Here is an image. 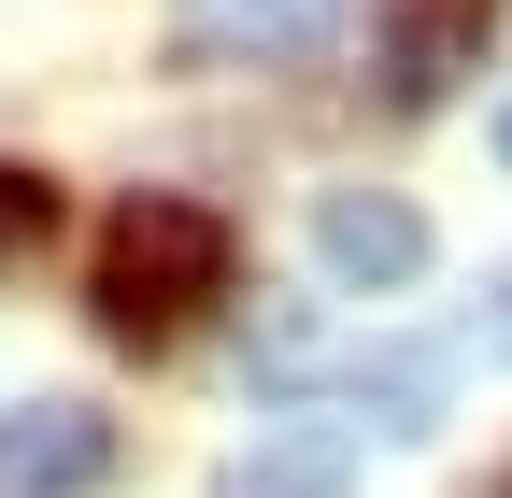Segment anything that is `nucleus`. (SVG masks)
Masks as SVG:
<instances>
[{"label": "nucleus", "instance_id": "obj_1", "mask_svg": "<svg viewBox=\"0 0 512 498\" xmlns=\"http://www.w3.org/2000/svg\"><path fill=\"white\" fill-rule=\"evenodd\" d=\"M228 271H242L228 214H214V200H171V185H143V200L100 228L86 299H100V328H114V342H171V328H200L214 299H228Z\"/></svg>", "mask_w": 512, "mask_h": 498}, {"label": "nucleus", "instance_id": "obj_2", "mask_svg": "<svg viewBox=\"0 0 512 498\" xmlns=\"http://www.w3.org/2000/svg\"><path fill=\"white\" fill-rule=\"evenodd\" d=\"M256 370H271L285 399H342V413H370V427H441V385H456V356H427V342H356V356H328L313 328H256Z\"/></svg>", "mask_w": 512, "mask_h": 498}, {"label": "nucleus", "instance_id": "obj_3", "mask_svg": "<svg viewBox=\"0 0 512 498\" xmlns=\"http://www.w3.org/2000/svg\"><path fill=\"white\" fill-rule=\"evenodd\" d=\"M356 0H185L171 43L200 57V72H285V57H328Z\"/></svg>", "mask_w": 512, "mask_h": 498}, {"label": "nucleus", "instance_id": "obj_4", "mask_svg": "<svg viewBox=\"0 0 512 498\" xmlns=\"http://www.w3.org/2000/svg\"><path fill=\"white\" fill-rule=\"evenodd\" d=\"M100 484H114V413H86V399L0 413V498H100Z\"/></svg>", "mask_w": 512, "mask_h": 498}, {"label": "nucleus", "instance_id": "obj_5", "mask_svg": "<svg viewBox=\"0 0 512 498\" xmlns=\"http://www.w3.org/2000/svg\"><path fill=\"white\" fill-rule=\"evenodd\" d=\"M484 29H498V0H384V100L399 114L456 100L484 72Z\"/></svg>", "mask_w": 512, "mask_h": 498}, {"label": "nucleus", "instance_id": "obj_6", "mask_svg": "<svg viewBox=\"0 0 512 498\" xmlns=\"http://www.w3.org/2000/svg\"><path fill=\"white\" fill-rule=\"evenodd\" d=\"M313 257H328L356 299H384V285L427 271V214L384 200V185H328V200H313Z\"/></svg>", "mask_w": 512, "mask_h": 498}, {"label": "nucleus", "instance_id": "obj_7", "mask_svg": "<svg viewBox=\"0 0 512 498\" xmlns=\"http://www.w3.org/2000/svg\"><path fill=\"white\" fill-rule=\"evenodd\" d=\"M356 484V442L342 427H271V442H242L228 498H342Z\"/></svg>", "mask_w": 512, "mask_h": 498}, {"label": "nucleus", "instance_id": "obj_8", "mask_svg": "<svg viewBox=\"0 0 512 498\" xmlns=\"http://www.w3.org/2000/svg\"><path fill=\"white\" fill-rule=\"evenodd\" d=\"M43 228H57V185H43V171H0V257L43 242Z\"/></svg>", "mask_w": 512, "mask_h": 498}, {"label": "nucleus", "instance_id": "obj_9", "mask_svg": "<svg viewBox=\"0 0 512 498\" xmlns=\"http://www.w3.org/2000/svg\"><path fill=\"white\" fill-rule=\"evenodd\" d=\"M498 157H512V114H498Z\"/></svg>", "mask_w": 512, "mask_h": 498}]
</instances>
